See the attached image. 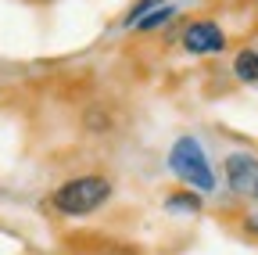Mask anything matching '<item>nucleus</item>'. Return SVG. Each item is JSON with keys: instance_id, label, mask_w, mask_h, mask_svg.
Returning <instances> with one entry per match:
<instances>
[{"instance_id": "nucleus-6", "label": "nucleus", "mask_w": 258, "mask_h": 255, "mask_svg": "<svg viewBox=\"0 0 258 255\" xmlns=\"http://www.w3.org/2000/svg\"><path fill=\"white\" fill-rule=\"evenodd\" d=\"M165 209L169 212H198L201 209V198L190 194V190H179V194H169L165 198Z\"/></svg>"}, {"instance_id": "nucleus-4", "label": "nucleus", "mask_w": 258, "mask_h": 255, "mask_svg": "<svg viewBox=\"0 0 258 255\" xmlns=\"http://www.w3.org/2000/svg\"><path fill=\"white\" fill-rule=\"evenodd\" d=\"M183 47L190 54H219L226 47V33L215 22H190L183 29Z\"/></svg>"}, {"instance_id": "nucleus-7", "label": "nucleus", "mask_w": 258, "mask_h": 255, "mask_svg": "<svg viewBox=\"0 0 258 255\" xmlns=\"http://www.w3.org/2000/svg\"><path fill=\"white\" fill-rule=\"evenodd\" d=\"M172 15H176V8H165V4H161V8H158V11H151V15H147V18H144V22L137 25V29H144V33H151V29L165 25V22H169Z\"/></svg>"}, {"instance_id": "nucleus-1", "label": "nucleus", "mask_w": 258, "mask_h": 255, "mask_svg": "<svg viewBox=\"0 0 258 255\" xmlns=\"http://www.w3.org/2000/svg\"><path fill=\"white\" fill-rule=\"evenodd\" d=\"M111 198V183L104 176H76L54 190V209L64 216H90Z\"/></svg>"}, {"instance_id": "nucleus-9", "label": "nucleus", "mask_w": 258, "mask_h": 255, "mask_svg": "<svg viewBox=\"0 0 258 255\" xmlns=\"http://www.w3.org/2000/svg\"><path fill=\"white\" fill-rule=\"evenodd\" d=\"M244 227H247V230H251V234H258V212H254V216H247V219H244Z\"/></svg>"}, {"instance_id": "nucleus-2", "label": "nucleus", "mask_w": 258, "mask_h": 255, "mask_svg": "<svg viewBox=\"0 0 258 255\" xmlns=\"http://www.w3.org/2000/svg\"><path fill=\"white\" fill-rule=\"evenodd\" d=\"M169 166H172V173H176L183 183L198 187V190H212V187H215V173H212V166H208V155L201 151V144L194 140V137H179V140L172 144Z\"/></svg>"}, {"instance_id": "nucleus-5", "label": "nucleus", "mask_w": 258, "mask_h": 255, "mask_svg": "<svg viewBox=\"0 0 258 255\" xmlns=\"http://www.w3.org/2000/svg\"><path fill=\"white\" fill-rule=\"evenodd\" d=\"M233 72L240 83H258V50L244 47L237 58H233Z\"/></svg>"}, {"instance_id": "nucleus-3", "label": "nucleus", "mask_w": 258, "mask_h": 255, "mask_svg": "<svg viewBox=\"0 0 258 255\" xmlns=\"http://www.w3.org/2000/svg\"><path fill=\"white\" fill-rule=\"evenodd\" d=\"M222 169H226V183L233 187V194L258 201V158L254 155L233 151V155H226Z\"/></svg>"}, {"instance_id": "nucleus-8", "label": "nucleus", "mask_w": 258, "mask_h": 255, "mask_svg": "<svg viewBox=\"0 0 258 255\" xmlns=\"http://www.w3.org/2000/svg\"><path fill=\"white\" fill-rule=\"evenodd\" d=\"M158 8H161V0H140V4L125 15V25H140V22H144L151 11H158Z\"/></svg>"}]
</instances>
